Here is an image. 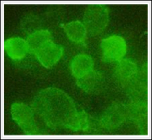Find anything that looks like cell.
<instances>
[{"instance_id":"7a4b0ae2","label":"cell","mask_w":152,"mask_h":140,"mask_svg":"<svg viewBox=\"0 0 152 140\" xmlns=\"http://www.w3.org/2000/svg\"><path fill=\"white\" fill-rule=\"evenodd\" d=\"M109 21V9L104 5H89L84 12L83 24L91 36L101 34L107 26Z\"/></svg>"},{"instance_id":"7c38bea8","label":"cell","mask_w":152,"mask_h":140,"mask_svg":"<svg viewBox=\"0 0 152 140\" xmlns=\"http://www.w3.org/2000/svg\"><path fill=\"white\" fill-rule=\"evenodd\" d=\"M62 27L68 39L76 44H84L87 31L83 23L80 21H73L64 24Z\"/></svg>"},{"instance_id":"4fadbf2b","label":"cell","mask_w":152,"mask_h":140,"mask_svg":"<svg viewBox=\"0 0 152 140\" xmlns=\"http://www.w3.org/2000/svg\"><path fill=\"white\" fill-rule=\"evenodd\" d=\"M26 40L28 47V52L34 54L45 43L53 40V37L49 30L41 29L28 35Z\"/></svg>"},{"instance_id":"6da1fadb","label":"cell","mask_w":152,"mask_h":140,"mask_svg":"<svg viewBox=\"0 0 152 140\" xmlns=\"http://www.w3.org/2000/svg\"><path fill=\"white\" fill-rule=\"evenodd\" d=\"M31 107L47 126L54 130L69 129L78 112L72 98L55 87L47 88L38 92Z\"/></svg>"},{"instance_id":"5bb4252c","label":"cell","mask_w":152,"mask_h":140,"mask_svg":"<svg viewBox=\"0 0 152 140\" xmlns=\"http://www.w3.org/2000/svg\"><path fill=\"white\" fill-rule=\"evenodd\" d=\"M43 25L41 18L33 13L26 14L20 21V28L27 36L35 31L43 29Z\"/></svg>"},{"instance_id":"5b68a950","label":"cell","mask_w":152,"mask_h":140,"mask_svg":"<svg viewBox=\"0 0 152 140\" xmlns=\"http://www.w3.org/2000/svg\"><path fill=\"white\" fill-rule=\"evenodd\" d=\"M102 61L106 63L118 62L126 54L125 39L118 35H112L103 39L101 43Z\"/></svg>"},{"instance_id":"ba28073f","label":"cell","mask_w":152,"mask_h":140,"mask_svg":"<svg viewBox=\"0 0 152 140\" xmlns=\"http://www.w3.org/2000/svg\"><path fill=\"white\" fill-rule=\"evenodd\" d=\"M128 121L134 122L142 135L148 132V103L131 101L127 104Z\"/></svg>"},{"instance_id":"8992f818","label":"cell","mask_w":152,"mask_h":140,"mask_svg":"<svg viewBox=\"0 0 152 140\" xmlns=\"http://www.w3.org/2000/svg\"><path fill=\"white\" fill-rule=\"evenodd\" d=\"M102 126L108 131L115 130L128 121L126 104L115 102L108 107L99 119Z\"/></svg>"},{"instance_id":"3957f363","label":"cell","mask_w":152,"mask_h":140,"mask_svg":"<svg viewBox=\"0 0 152 140\" xmlns=\"http://www.w3.org/2000/svg\"><path fill=\"white\" fill-rule=\"evenodd\" d=\"M32 108L22 103H15L11 106L12 118L24 133L28 136L39 134Z\"/></svg>"},{"instance_id":"8fae6325","label":"cell","mask_w":152,"mask_h":140,"mask_svg":"<svg viewBox=\"0 0 152 140\" xmlns=\"http://www.w3.org/2000/svg\"><path fill=\"white\" fill-rule=\"evenodd\" d=\"M4 45L6 54L13 60H21L28 52L27 41L20 37L7 39L4 42Z\"/></svg>"},{"instance_id":"277c9868","label":"cell","mask_w":152,"mask_h":140,"mask_svg":"<svg viewBox=\"0 0 152 140\" xmlns=\"http://www.w3.org/2000/svg\"><path fill=\"white\" fill-rule=\"evenodd\" d=\"M117 62L113 71L114 78L118 85L127 91L138 79L141 71L136 62L130 59H122Z\"/></svg>"},{"instance_id":"9c48e42d","label":"cell","mask_w":152,"mask_h":140,"mask_svg":"<svg viewBox=\"0 0 152 140\" xmlns=\"http://www.w3.org/2000/svg\"><path fill=\"white\" fill-rule=\"evenodd\" d=\"M105 78L101 72L92 70L82 78L76 79V85L86 93L90 94H98L103 90L105 86Z\"/></svg>"},{"instance_id":"52a82bcc","label":"cell","mask_w":152,"mask_h":140,"mask_svg":"<svg viewBox=\"0 0 152 140\" xmlns=\"http://www.w3.org/2000/svg\"><path fill=\"white\" fill-rule=\"evenodd\" d=\"M64 51L63 46L51 40L40 47L34 55L42 66L49 69L58 62L63 56Z\"/></svg>"},{"instance_id":"30bf717a","label":"cell","mask_w":152,"mask_h":140,"mask_svg":"<svg viewBox=\"0 0 152 140\" xmlns=\"http://www.w3.org/2000/svg\"><path fill=\"white\" fill-rule=\"evenodd\" d=\"M94 67L93 59L86 54L77 55L71 62V73L76 79L82 78L94 70Z\"/></svg>"}]
</instances>
